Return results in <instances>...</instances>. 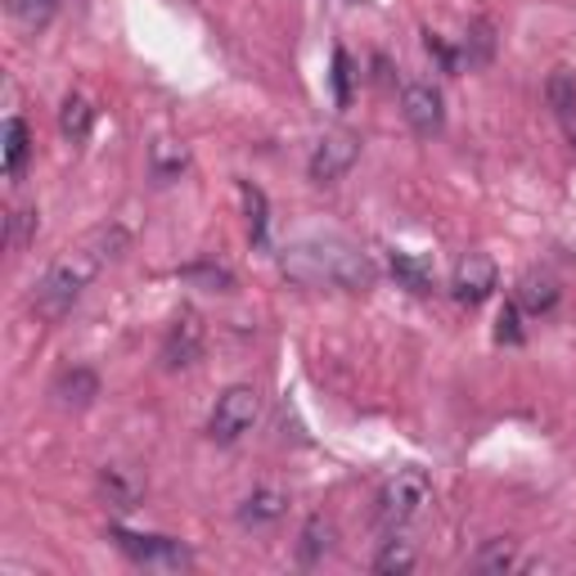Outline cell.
Here are the masks:
<instances>
[{
	"mask_svg": "<svg viewBox=\"0 0 576 576\" xmlns=\"http://www.w3.org/2000/svg\"><path fill=\"white\" fill-rule=\"evenodd\" d=\"M122 248H126V230H122V225L90 230L81 244H73L51 270H45L32 311H36L41 320H64V315L77 307V298L95 284V275H100Z\"/></svg>",
	"mask_w": 576,
	"mask_h": 576,
	"instance_id": "obj_1",
	"label": "cell"
},
{
	"mask_svg": "<svg viewBox=\"0 0 576 576\" xmlns=\"http://www.w3.org/2000/svg\"><path fill=\"white\" fill-rule=\"evenodd\" d=\"M284 275L307 288L333 284L347 293H365L374 284V262L347 239H302V244L284 248Z\"/></svg>",
	"mask_w": 576,
	"mask_h": 576,
	"instance_id": "obj_2",
	"label": "cell"
},
{
	"mask_svg": "<svg viewBox=\"0 0 576 576\" xmlns=\"http://www.w3.org/2000/svg\"><path fill=\"white\" fill-rule=\"evenodd\" d=\"M428 496H432V483H428V473L423 468H414V464H406V468H397L388 483L378 487V500H374V513H378V522L383 527H406L423 505H428Z\"/></svg>",
	"mask_w": 576,
	"mask_h": 576,
	"instance_id": "obj_3",
	"label": "cell"
},
{
	"mask_svg": "<svg viewBox=\"0 0 576 576\" xmlns=\"http://www.w3.org/2000/svg\"><path fill=\"white\" fill-rule=\"evenodd\" d=\"M257 414H262L257 388H248V383H234V388H225V392L217 397V410H212L208 432H212L217 442H239V437H244V432L257 423Z\"/></svg>",
	"mask_w": 576,
	"mask_h": 576,
	"instance_id": "obj_4",
	"label": "cell"
},
{
	"mask_svg": "<svg viewBox=\"0 0 576 576\" xmlns=\"http://www.w3.org/2000/svg\"><path fill=\"white\" fill-rule=\"evenodd\" d=\"M109 536H113V545H118L131 563H140V567H163V572L189 567V550L176 545V541H167V536H131V532H122V527H113Z\"/></svg>",
	"mask_w": 576,
	"mask_h": 576,
	"instance_id": "obj_5",
	"label": "cell"
},
{
	"mask_svg": "<svg viewBox=\"0 0 576 576\" xmlns=\"http://www.w3.org/2000/svg\"><path fill=\"white\" fill-rule=\"evenodd\" d=\"M356 158H361V135H352V131H329V135L315 144V154H311V180H315V185H333L339 176L352 171Z\"/></svg>",
	"mask_w": 576,
	"mask_h": 576,
	"instance_id": "obj_6",
	"label": "cell"
},
{
	"mask_svg": "<svg viewBox=\"0 0 576 576\" xmlns=\"http://www.w3.org/2000/svg\"><path fill=\"white\" fill-rule=\"evenodd\" d=\"M451 293L455 302L464 307H477V302H487L496 293V262L487 253H468L455 262V275H451Z\"/></svg>",
	"mask_w": 576,
	"mask_h": 576,
	"instance_id": "obj_7",
	"label": "cell"
},
{
	"mask_svg": "<svg viewBox=\"0 0 576 576\" xmlns=\"http://www.w3.org/2000/svg\"><path fill=\"white\" fill-rule=\"evenodd\" d=\"M401 113L410 122L414 135H437L442 122H446V109H442V90L432 81H410L401 90Z\"/></svg>",
	"mask_w": 576,
	"mask_h": 576,
	"instance_id": "obj_8",
	"label": "cell"
},
{
	"mask_svg": "<svg viewBox=\"0 0 576 576\" xmlns=\"http://www.w3.org/2000/svg\"><path fill=\"white\" fill-rule=\"evenodd\" d=\"M203 356V320L195 311H180L167 329V339H163V365L167 369H185V365H195Z\"/></svg>",
	"mask_w": 576,
	"mask_h": 576,
	"instance_id": "obj_9",
	"label": "cell"
},
{
	"mask_svg": "<svg viewBox=\"0 0 576 576\" xmlns=\"http://www.w3.org/2000/svg\"><path fill=\"white\" fill-rule=\"evenodd\" d=\"M554 302H558V279L550 270H527L518 279V307L522 311L541 315V311H554Z\"/></svg>",
	"mask_w": 576,
	"mask_h": 576,
	"instance_id": "obj_10",
	"label": "cell"
},
{
	"mask_svg": "<svg viewBox=\"0 0 576 576\" xmlns=\"http://www.w3.org/2000/svg\"><path fill=\"white\" fill-rule=\"evenodd\" d=\"M284 509H288V496L275 491V487H262V491H253L244 505H239V522H244V527H270V522L284 518Z\"/></svg>",
	"mask_w": 576,
	"mask_h": 576,
	"instance_id": "obj_11",
	"label": "cell"
},
{
	"mask_svg": "<svg viewBox=\"0 0 576 576\" xmlns=\"http://www.w3.org/2000/svg\"><path fill=\"white\" fill-rule=\"evenodd\" d=\"M333 536H339V527H333V518H324V513H311L307 518V527H302V545H298V558L311 567V563H320L329 550H333Z\"/></svg>",
	"mask_w": 576,
	"mask_h": 576,
	"instance_id": "obj_12",
	"label": "cell"
},
{
	"mask_svg": "<svg viewBox=\"0 0 576 576\" xmlns=\"http://www.w3.org/2000/svg\"><path fill=\"white\" fill-rule=\"evenodd\" d=\"M100 491L109 496V505H118V509H135L140 505V496H144V483L140 477H131L126 468H104L100 473Z\"/></svg>",
	"mask_w": 576,
	"mask_h": 576,
	"instance_id": "obj_13",
	"label": "cell"
},
{
	"mask_svg": "<svg viewBox=\"0 0 576 576\" xmlns=\"http://www.w3.org/2000/svg\"><path fill=\"white\" fill-rule=\"evenodd\" d=\"M180 279L195 284V288H208V293H225V288H234V275L221 262H189V266H180Z\"/></svg>",
	"mask_w": 576,
	"mask_h": 576,
	"instance_id": "obj_14",
	"label": "cell"
},
{
	"mask_svg": "<svg viewBox=\"0 0 576 576\" xmlns=\"http://www.w3.org/2000/svg\"><path fill=\"white\" fill-rule=\"evenodd\" d=\"M27 149H32V140H27V122H23V118H5V176H10V180H19V176H23Z\"/></svg>",
	"mask_w": 576,
	"mask_h": 576,
	"instance_id": "obj_15",
	"label": "cell"
},
{
	"mask_svg": "<svg viewBox=\"0 0 576 576\" xmlns=\"http://www.w3.org/2000/svg\"><path fill=\"white\" fill-rule=\"evenodd\" d=\"M496 55V27L491 19H473L464 32V64H491Z\"/></svg>",
	"mask_w": 576,
	"mask_h": 576,
	"instance_id": "obj_16",
	"label": "cell"
},
{
	"mask_svg": "<svg viewBox=\"0 0 576 576\" xmlns=\"http://www.w3.org/2000/svg\"><path fill=\"white\" fill-rule=\"evenodd\" d=\"M59 401L64 406H90L95 397H100V378H95L90 369H73V374H64L59 378Z\"/></svg>",
	"mask_w": 576,
	"mask_h": 576,
	"instance_id": "obj_17",
	"label": "cell"
},
{
	"mask_svg": "<svg viewBox=\"0 0 576 576\" xmlns=\"http://www.w3.org/2000/svg\"><path fill=\"white\" fill-rule=\"evenodd\" d=\"M545 100H550V109H554L558 118H572V113H576V77H572L567 68H554V73H550Z\"/></svg>",
	"mask_w": 576,
	"mask_h": 576,
	"instance_id": "obj_18",
	"label": "cell"
},
{
	"mask_svg": "<svg viewBox=\"0 0 576 576\" xmlns=\"http://www.w3.org/2000/svg\"><path fill=\"white\" fill-rule=\"evenodd\" d=\"M392 275L410 288V293H432V266L423 257H410V253H397L392 257Z\"/></svg>",
	"mask_w": 576,
	"mask_h": 576,
	"instance_id": "obj_19",
	"label": "cell"
},
{
	"mask_svg": "<svg viewBox=\"0 0 576 576\" xmlns=\"http://www.w3.org/2000/svg\"><path fill=\"white\" fill-rule=\"evenodd\" d=\"M90 122H95L90 100H86V95H68V100H64V113H59V131H64L68 140H81V135L90 131Z\"/></svg>",
	"mask_w": 576,
	"mask_h": 576,
	"instance_id": "obj_20",
	"label": "cell"
},
{
	"mask_svg": "<svg viewBox=\"0 0 576 576\" xmlns=\"http://www.w3.org/2000/svg\"><path fill=\"white\" fill-rule=\"evenodd\" d=\"M410 567H414V545H410L406 536H392L388 545H383V550L374 554V572H383V576L410 572Z\"/></svg>",
	"mask_w": 576,
	"mask_h": 576,
	"instance_id": "obj_21",
	"label": "cell"
},
{
	"mask_svg": "<svg viewBox=\"0 0 576 576\" xmlns=\"http://www.w3.org/2000/svg\"><path fill=\"white\" fill-rule=\"evenodd\" d=\"M513 563H518L513 541H487L483 550L473 554V567H477V572H509Z\"/></svg>",
	"mask_w": 576,
	"mask_h": 576,
	"instance_id": "obj_22",
	"label": "cell"
},
{
	"mask_svg": "<svg viewBox=\"0 0 576 576\" xmlns=\"http://www.w3.org/2000/svg\"><path fill=\"white\" fill-rule=\"evenodd\" d=\"M185 149H180V144H171V140H158L154 144V176L158 180H171V176H180L185 171Z\"/></svg>",
	"mask_w": 576,
	"mask_h": 576,
	"instance_id": "obj_23",
	"label": "cell"
},
{
	"mask_svg": "<svg viewBox=\"0 0 576 576\" xmlns=\"http://www.w3.org/2000/svg\"><path fill=\"white\" fill-rule=\"evenodd\" d=\"M239 195H244V212H248V230H253V239H257V244H262V239H266V195H262V189L257 185H239Z\"/></svg>",
	"mask_w": 576,
	"mask_h": 576,
	"instance_id": "obj_24",
	"label": "cell"
},
{
	"mask_svg": "<svg viewBox=\"0 0 576 576\" xmlns=\"http://www.w3.org/2000/svg\"><path fill=\"white\" fill-rule=\"evenodd\" d=\"M333 95H339V104H352V59H347V51H333Z\"/></svg>",
	"mask_w": 576,
	"mask_h": 576,
	"instance_id": "obj_25",
	"label": "cell"
},
{
	"mask_svg": "<svg viewBox=\"0 0 576 576\" xmlns=\"http://www.w3.org/2000/svg\"><path fill=\"white\" fill-rule=\"evenodd\" d=\"M32 230H36V212H32V208H19V212L10 217V230H5V244H10V248H23L27 239H32Z\"/></svg>",
	"mask_w": 576,
	"mask_h": 576,
	"instance_id": "obj_26",
	"label": "cell"
},
{
	"mask_svg": "<svg viewBox=\"0 0 576 576\" xmlns=\"http://www.w3.org/2000/svg\"><path fill=\"white\" fill-rule=\"evenodd\" d=\"M496 343H522V324H518V302H509L496 315Z\"/></svg>",
	"mask_w": 576,
	"mask_h": 576,
	"instance_id": "obj_27",
	"label": "cell"
}]
</instances>
